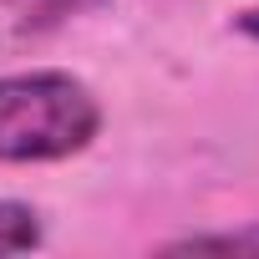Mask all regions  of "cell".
Returning <instances> with one entry per match:
<instances>
[{"label":"cell","mask_w":259,"mask_h":259,"mask_svg":"<svg viewBox=\"0 0 259 259\" xmlns=\"http://www.w3.org/2000/svg\"><path fill=\"white\" fill-rule=\"evenodd\" d=\"M102 133V102L71 71L0 76V163H61Z\"/></svg>","instance_id":"obj_1"},{"label":"cell","mask_w":259,"mask_h":259,"mask_svg":"<svg viewBox=\"0 0 259 259\" xmlns=\"http://www.w3.org/2000/svg\"><path fill=\"white\" fill-rule=\"evenodd\" d=\"M41 244V213L31 203L0 198V254H26Z\"/></svg>","instance_id":"obj_2"},{"label":"cell","mask_w":259,"mask_h":259,"mask_svg":"<svg viewBox=\"0 0 259 259\" xmlns=\"http://www.w3.org/2000/svg\"><path fill=\"white\" fill-rule=\"evenodd\" d=\"M168 254H259V224L249 229H224V234H188V239H173Z\"/></svg>","instance_id":"obj_3"},{"label":"cell","mask_w":259,"mask_h":259,"mask_svg":"<svg viewBox=\"0 0 259 259\" xmlns=\"http://www.w3.org/2000/svg\"><path fill=\"white\" fill-rule=\"evenodd\" d=\"M6 6L36 26H51V21H66V16H81V11H97L107 0H6Z\"/></svg>","instance_id":"obj_4"},{"label":"cell","mask_w":259,"mask_h":259,"mask_svg":"<svg viewBox=\"0 0 259 259\" xmlns=\"http://www.w3.org/2000/svg\"><path fill=\"white\" fill-rule=\"evenodd\" d=\"M234 26H239L244 36H254V41H259V6H249V11H239V16H234Z\"/></svg>","instance_id":"obj_5"}]
</instances>
